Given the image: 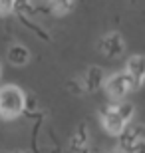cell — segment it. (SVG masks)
Instances as JSON below:
<instances>
[{
  "label": "cell",
  "instance_id": "4",
  "mask_svg": "<svg viewBox=\"0 0 145 153\" xmlns=\"http://www.w3.org/2000/svg\"><path fill=\"white\" fill-rule=\"evenodd\" d=\"M125 74L129 76L133 88H139V85L145 82V56H133V58H129Z\"/></svg>",
  "mask_w": 145,
  "mask_h": 153
},
{
  "label": "cell",
  "instance_id": "7",
  "mask_svg": "<svg viewBox=\"0 0 145 153\" xmlns=\"http://www.w3.org/2000/svg\"><path fill=\"white\" fill-rule=\"evenodd\" d=\"M52 4H54V10L58 14H66L72 8V0H52Z\"/></svg>",
  "mask_w": 145,
  "mask_h": 153
},
{
  "label": "cell",
  "instance_id": "6",
  "mask_svg": "<svg viewBox=\"0 0 145 153\" xmlns=\"http://www.w3.org/2000/svg\"><path fill=\"white\" fill-rule=\"evenodd\" d=\"M8 60L12 64H16V66H22V64H26L30 60V54L24 46H12L8 50Z\"/></svg>",
  "mask_w": 145,
  "mask_h": 153
},
{
  "label": "cell",
  "instance_id": "5",
  "mask_svg": "<svg viewBox=\"0 0 145 153\" xmlns=\"http://www.w3.org/2000/svg\"><path fill=\"white\" fill-rule=\"evenodd\" d=\"M101 48H103V52H106L109 58L113 56H119L123 50V42H121V36L119 34H109L103 38V42H101Z\"/></svg>",
  "mask_w": 145,
  "mask_h": 153
},
{
  "label": "cell",
  "instance_id": "8",
  "mask_svg": "<svg viewBox=\"0 0 145 153\" xmlns=\"http://www.w3.org/2000/svg\"><path fill=\"white\" fill-rule=\"evenodd\" d=\"M16 6V0H0V16H6L10 14Z\"/></svg>",
  "mask_w": 145,
  "mask_h": 153
},
{
  "label": "cell",
  "instance_id": "2",
  "mask_svg": "<svg viewBox=\"0 0 145 153\" xmlns=\"http://www.w3.org/2000/svg\"><path fill=\"white\" fill-rule=\"evenodd\" d=\"M106 90H107V94H109L112 100H123L129 91L133 90V84H131L129 76L123 72V74H115V76H112V78L107 79Z\"/></svg>",
  "mask_w": 145,
  "mask_h": 153
},
{
  "label": "cell",
  "instance_id": "3",
  "mask_svg": "<svg viewBox=\"0 0 145 153\" xmlns=\"http://www.w3.org/2000/svg\"><path fill=\"white\" fill-rule=\"evenodd\" d=\"M125 121H127V115L119 105H112L103 114V127L109 133H121V129L125 127Z\"/></svg>",
  "mask_w": 145,
  "mask_h": 153
},
{
  "label": "cell",
  "instance_id": "1",
  "mask_svg": "<svg viewBox=\"0 0 145 153\" xmlns=\"http://www.w3.org/2000/svg\"><path fill=\"white\" fill-rule=\"evenodd\" d=\"M26 97L24 91L18 85H2L0 88V117L2 119H14L22 114Z\"/></svg>",
  "mask_w": 145,
  "mask_h": 153
}]
</instances>
